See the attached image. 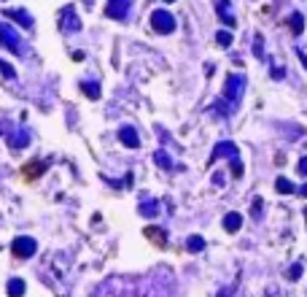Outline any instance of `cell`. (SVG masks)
I'll list each match as a JSON object with an SVG mask.
<instances>
[{
  "label": "cell",
  "mask_w": 307,
  "mask_h": 297,
  "mask_svg": "<svg viewBox=\"0 0 307 297\" xmlns=\"http://www.w3.org/2000/svg\"><path fill=\"white\" fill-rule=\"evenodd\" d=\"M242 87H245V79L237 76V73H229L226 81H224V100H229L232 106H237L240 97H242Z\"/></svg>",
  "instance_id": "6da1fadb"
},
{
  "label": "cell",
  "mask_w": 307,
  "mask_h": 297,
  "mask_svg": "<svg viewBox=\"0 0 307 297\" xmlns=\"http://www.w3.org/2000/svg\"><path fill=\"white\" fill-rule=\"evenodd\" d=\"M151 27L156 30V33H162V35H167L175 30V17H172L170 11H164V9H156L151 14Z\"/></svg>",
  "instance_id": "7a4b0ae2"
},
{
  "label": "cell",
  "mask_w": 307,
  "mask_h": 297,
  "mask_svg": "<svg viewBox=\"0 0 307 297\" xmlns=\"http://www.w3.org/2000/svg\"><path fill=\"white\" fill-rule=\"evenodd\" d=\"M0 43H3V49H9V52H14V54H22L19 35L14 33L11 25H0Z\"/></svg>",
  "instance_id": "3957f363"
},
{
  "label": "cell",
  "mask_w": 307,
  "mask_h": 297,
  "mask_svg": "<svg viewBox=\"0 0 307 297\" xmlns=\"http://www.w3.org/2000/svg\"><path fill=\"white\" fill-rule=\"evenodd\" d=\"M35 240L33 238H17L11 243V252H14V257H17V260H30V257L35 254Z\"/></svg>",
  "instance_id": "277c9868"
},
{
  "label": "cell",
  "mask_w": 307,
  "mask_h": 297,
  "mask_svg": "<svg viewBox=\"0 0 307 297\" xmlns=\"http://www.w3.org/2000/svg\"><path fill=\"white\" fill-rule=\"evenodd\" d=\"M127 9H130V0H108L105 14L111 19H124V17H127Z\"/></svg>",
  "instance_id": "5b68a950"
},
{
  "label": "cell",
  "mask_w": 307,
  "mask_h": 297,
  "mask_svg": "<svg viewBox=\"0 0 307 297\" xmlns=\"http://www.w3.org/2000/svg\"><path fill=\"white\" fill-rule=\"evenodd\" d=\"M62 30H70V33H78V30H81V22H78L73 6H68V9L62 11Z\"/></svg>",
  "instance_id": "8992f818"
},
{
  "label": "cell",
  "mask_w": 307,
  "mask_h": 297,
  "mask_svg": "<svg viewBox=\"0 0 307 297\" xmlns=\"http://www.w3.org/2000/svg\"><path fill=\"white\" fill-rule=\"evenodd\" d=\"M43 170H46V162L35 160V162H30V165H25V168H22V176H25V181H35V178L41 176Z\"/></svg>",
  "instance_id": "52a82bcc"
},
{
  "label": "cell",
  "mask_w": 307,
  "mask_h": 297,
  "mask_svg": "<svg viewBox=\"0 0 307 297\" xmlns=\"http://www.w3.org/2000/svg\"><path fill=\"white\" fill-rule=\"evenodd\" d=\"M119 140L124 146H130V148H138L140 146V138H138V130L135 127H121L119 130Z\"/></svg>",
  "instance_id": "ba28073f"
},
{
  "label": "cell",
  "mask_w": 307,
  "mask_h": 297,
  "mask_svg": "<svg viewBox=\"0 0 307 297\" xmlns=\"http://www.w3.org/2000/svg\"><path fill=\"white\" fill-rule=\"evenodd\" d=\"M218 157L234 160V157H240V148L234 146V143H218V146L213 148V160H218Z\"/></svg>",
  "instance_id": "9c48e42d"
},
{
  "label": "cell",
  "mask_w": 307,
  "mask_h": 297,
  "mask_svg": "<svg viewBox=\"0 0 307 297\" xmlns=\"http://www.w3.org/2000/svg\"><path fill=\"white\" fill-rule=\"evenodd\" d=\"M240 227H242V216L240 214H234V211H232V214L224 216V230L226 232H237Z\"/></svg>",
  "instance_id": "30bf717a"
},
{
  "label": "cell",
  "mask_w": 307,
  "mask_h": 297,
  "mask_svg": "<svg viewBox=\"0 0 307 297\" xmlns=\"http://www.w3.org/2000/svg\"><path fill=\"white\" fill-rule=\"evenodd\" d=\"M146 238H148V240H154V243L159 246V249L167 246V235H164L159 227H146Z\"/></svg>",
  "instance_id": "8fae6325"
},
{
  "label": "cell",
  "mask_w": 307,
  "mask_h": 297,
  "mask_svg": "<svg viewBox=\"0 0 307 297\" xmlns=\"http://www.w3.org/2000/svg\"><path fill=\"white\" fill-rule=\"evenodd\" d=\"M25 289H27V284L22 278H11L9 286H6V292H9V297H22V294H25Z\"/></svg>",
  "instance_id": "7c38bea8"
},
{
  "label": "cell",
  "mask_w": 307,
  "mask_h": 297,
  "mask_svg": "<svg viewBox=\"0 0 307 297\" xmlns=\"http://www.w3.org/2000/svg\"><path fill=\"white\" fill-rule=\"evenodd\" d=\"M216 11H218V17L224 19V25H226V27H234V19H232V14H229V3H226V0H218Z\"/></svg>",
  "instance_id": "4fadbf2b"
},
{
  "label": "cell",
  "mask_w": 307,
  "mask_h": 297,
  "mask_svg": "<svg viewBox=\"0 0 307 297\" xmlns=\"http://www.w3.org/2000/svg\"><path fill=\"white\" fill-rule=\"evenodd\" d=\"M286 25L291 27V33H294V35H299L304 30V17H302V14H291V17L286 19Z\"/></svg>",
  "instance_id": "5bb4252c"
},
{
  "label": "cell",
  "mask_w": 307,
  "mask_h": 297,
  "mask_svg": "<svg viewBox=\"0 0 307 297\" xmlns=\"http://www.w3.org/2000/svg\"><path fill=\"white\" fill-rule=\"evenodd\" d=\"M6 17H9V19H17V22H22L25 27H30V25H33V17H30V14H25V11H17V9H9V11H6Z\"/></svg>",
  "instance_id": "9a60e30c"
},
{
  "label": "cell",
  "mask_w": 307,
  "mask_h": 297,
  "mask_svg": "<svg viewBox=\"0 0 307 297\" xmlns=\"http://www.w3.org/2000/svg\"><path fill=\"white\" fill-rule=\"evenodd\" d=\"M154 162H156L159 168H164V170H170V168H172V162H170V157H167V152H156V154H154Z\"/></svg>",
  "instance_id": "2e32d148"
},
{
  "label": "cell",
  "mask_w": 307,
  "mask_h": 297,
  "mask_svg": "<svg viewBox=\"0 0 307 297\" xmlns=\"http://www.w3.org/2000/svg\"><path fill=\"white\" fill-rule=\"evenodd\" d=\"M186 249H189V252H202V249H205V240H202L200 235H192V238L186 240Z\"/></svg>",
  "instance_id": "e0dca14e"
},
{
  "label": "cell",
  "mask_w": 307,
  "mask_h": 297,
  "mask_svg": "<svg viewBox=\"0 0 307 297\" xmlns=\"http://www.w3.org/2000/svg\"><path fill=\"white\" fill-rule=\"evenodd\" d=\"M9 143H11L14 148H22V146H27V143H30V138H27V135H22V132H17V135H9Z\"/></svg>",
  "instance_id": "ac0fdd59"
},
{
  "label": "cell",
  "mask_w": 307,
  "mask_h": 297,
  "mask_svg": "<svg viewBox=\"0 0 307 297\" xmlns=\"http://www.w3.org/2000/svg\"><path fill=\"white\" fill-rule=\"evenodd\" d=\"M81 89H84V95L89 97V100H97L100 97V87H97V84H81Z\"/></svg>",
  "instance_id": "d6986e66"
},
{
  "label": "cell",
  "mask_w": 307,
  "mask_h": 297,
  "mask_svg": "<svg viewBox=\"0 0 307 297\" xmlns=\"http://www.w3.org/2000/svg\"><path fill=\"white\" fill-rule=\"evenodd\" d=\"M275 189H278V192H286V194H291V192L296 189V186L291 184V181H286V178H278V181H275Z\"/></svg>",
  "instance_id": "ffe728a7"
},
{
  "label": "cell",
  "mask_w": 307,
  "mask_h": 297,
  "mask_svg": "<svg viewBox=\"0 0 307 297\" xmlns=\"http://www.w3.org/2000/svg\"><path fill=\"white\" fill-rule=\"evenodd\" d=\"M156 211H159L156 203H143V206H140V214L143 216H156Z\"/></svg>",
  "instance_id": "44dd1931"
},
{
  "label": "cell",
  "mask_w": 307,
  "mask_h": 297,
  "mask_svg": "<svg viewBox=\"0 0 307 297\" xmlns=\"http://www.w3.org/2000/svg\"><path fill=\"white\" fill-rule=\"evenodd\" d=\"M216 41L221 46H232V33H229V30H221V33L216 35Z\"/></svg>",
  "instance_id": "7402d4cb"
},
{
  "label": "cell",
  "mask_w": 307,
  "mask_h": 297,
  "mask_svg": "<svg viewBox=\"0 0 307 297\" xmlns=\"http://www.w3.org/2000/svg\"><path fill=\"white\" fill-rule=\"evenodd\" d=\"M0 73H3L6 79H17V70H14L9 62H0Z\"/></svg>",
  "instance_id": "603a6c76"
},
{
  "label": "cell",
  "mask_w": 307,
  "mask_h": 297,
  "mask_svg": "<svg viewBox=\"0 0 307 297\" xmlns=\"http://www.w3.org/2000/svg\"><path fill=\"white\" fill-rule=\"evenodd\" d=\"M254 54H256L259 60L264 57V41H262V38H259V35H256V43H254Z\"/></svg>",
  "instance_id": "cb8c5ba5"
},
{
  "label": "cell",
  "mask_w": 307,
  "mask_h": 297,
  "mask_svg": "<svg viewBox=\"0 0 307 297\" xmlns=\"http://www.w3.org/2000/svg\"><path fill=\"white\" fill-rule=\"evenodd\" d=\"M232 173H234V178H240V176H242V165H240V157H234V160H232Z\"/></svg>",
  "instance_id": "d4e9b609"
},
{
  "label": "cell",
  "mask_w": 307,
  "mask_h": 297,
  "mask_svg": "<svg viewBox=\"0 0 307 297\" xmlns=\"http://www.w3.org/2000/svg\"><path fill=\"white\" fill-rule=\"evenodd\" d=\"M299 276H302V265H294V268L288 270V278H291V281H296Z\"/></svg>",
  "instance_id": "484cf974"
},
{
  "label": "cell",
  "mask_w": 307,
  "mask_h": 297,
  "mask_svg": "<svg viewBox=\"0 0 307 297\" xmlns=\"http://www.w3.org/2000/svg\"><path fill=\"white\" fill-rule=\"evenodd\" d=\"M286 76V70H280V68H272V79H283Z\"/></svg>",
  "instance_id": "4316f807"
},
{
  "label": "cell",
  "mask_w": 307,
  "mask_h": 297,
  "mask_svg": "<svg viewBox=\"0 0 307 297\" xmlns=\"http://www.w3.org/2000/svg\"><path fill=\"white\" fill-rule=\"evenodd\" d=\"M299 173H302V176H307V157H304L302 162H299Z\"/></svg>",
  "instance_id": "83f0119b"
},
{
  "label": "cell",
  "mask_w": 307,
  "mask_h": 297,
  "mask_svg": "<svg viewBox=\"0 0 307 297\" xmlns=\"http://www.w3.org/2000/svg\"><path fill=\"white\" fill-rule=\"evenodd\" d=\"M296 54H299V62H302V65H304V68H307V54H304V52H302V49H299V52H296Z\"/></svg>",
  "instance_id": "f1b7e54d"
},
{
  "label": "cell",
  "mask_w": 307,
  "mask_h": 297,
  "mask_svg": "<svg viewBox=\"0 0 307 297\" xmlns=\"http://www.w3.org/2000/svg\"><path fill=\"white\" fill-rule=\"evenodd\" d=\"M299 192H302V197H307V184L302 186V189H299Z\"/></svg>",
  "instance_id": "f546056e"
},
{
  "label": "cell",
  "mask_w": 307,
  "mask_h": 297,
  "mask_svg": "<svg viewBox=\"0 0 307 297\" xmlns=\"http://www.w3.org/2000/svg\"><path fill=\"white\" fill-rule=\"evenodd\" d=\"M164 3H172V0H164Z\"/></svg>",
  "instance_id": "4dcf8cb0"
}]
</instances>
